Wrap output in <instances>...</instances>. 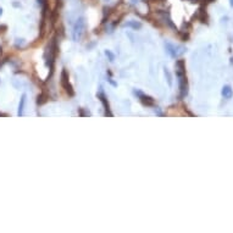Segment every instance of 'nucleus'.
Wrapping results in <instances>:
<instances>
[{
    "label": "nucleus",
    "instance_id": "1",
    "mask_svg": "<svg viewBox=\"0 0 233 233\" xmlns=\"http://www.w3.org/2000/svg\"><path fill=\"white\" fill-rule=\"evenodd\" d=\"M84 29H85V21H84L83 17H79L75 23L73 31H72V38H73V40L78 42L84 33Z\"/></svg>",
    "mask_w": 233,
    "mask_h": 233
},
{
    "label": "nucleus",
    "instance_id": "2",
    "mask_svg": "<svg viewBox=\"0 0 233 233\" xmlns=\"http://www.w3.org/2000/svg\"><path fill=\"white\" fill-rule=\"evenodd\" d=\"M60 82H61L62 88L65 89V92H66L68 95H70V97H73V95H75V90H73V88H72L70 81H68V73H67L66 70H62V71H61Z\"/></svg>",
    "mask_w": 233,
    "mask_h": 233
},
{
    "label": "nucleus",
    "instance_id": "3",
    "mask_svg": "<svg viewBox=\"0 0 233 233\" xmlns=\"http://www.w3.org/2000/svg\"><path fill=\"white\" fill-rule=\"evenodd\" d=\"M134 94L138 95L140 103L143 104V105H145V106H154V105H155V100L152 97H149V95L143 94L142 92H139V90H134Z\"/></svg>",
    "mask_w": 233,
    "mask_h": 233
},
{
    "label": "nucleus",
    "instance_id": "4",
    "mask_svg": "<svg viewBox=\"0 0 233 233\" xmlns=\"http://www.w3.org/2000/svg\"><path fill=\"white\" fill-rule=\"evenodd\" d=\"M166 51L170 54L172 57H177L180 54H183L184 53V48H180V47H176L171 43H166Z\"/></svg>",
    "mask_w": 233,
    "mask_h": 233
},
{
    "label": "nucleus",
    "instance_id": "5",
    "mask_svg": "<svg viewBox=\"0 0 233 233\" xmlns=\"http://www.w3.org/2000/svg\"><path fill=\"white\" fill-rule=\"evenodd\" d=\"M178 78H180V98L183 99L188 94V82L186 76H181Z\"/></svg>",
    "mask_w": 233,
    "mask_h": 233
},
{
    "label": "nucleus",
    "instance_id": "6",
    "mask_svg": "<svg viewBox=\"0 0 233 233\" xmlns=\"http://www.w3.org/2000/svg\"><path fill=\"white\" fill-rule=\"evenodd\" d=\"M98 98H99L100 101H101L103 106H104V109H105V115L112 117V112L110 111V105H109V101H107L106 97H105V94H104V93H98Z\"/></svg>",
    "mask_w": 233,
    "mask_h": 233
},
{
    "label": "nucleus",
    "instance_id": "7",
    "mask_svg": "<svg viewBox=\"0 0 233 233\" xmlns=\"http://www.w3.org/2000/svg\"><path fill=\"white\" fill-rule=\"evenodd\" d=\"M176 73L178 77L186 76V62L184 60H177L176 61Z\"/></svg>",
    "mask_w": 233,
    "mask_h": 233
},
{
    "label": "nucleus",
    "instance_id": "8",
    "mask_svg": "<svg viewBox=\"0 0 233 233\" xmlns=\"http://www.w3.org/2000/svg\"><path fill=\"white\" fill-rule=\"evenodd\" d=\"M196 17H198V20L200 22H203V23H205V22L208 21V15H206V9H205V6H202L198 10V13H196Z\"/></svg>",
    "mask_w": 233,
    "mask_h": 233
},
{
    "label": "nucleus",
    "instance_id": "9",
    "mask_svg": "<svg viewBox=\"0 0 233 233\" xmlns=\"http://www.w3.org/2000/svg\"><path fill=\"white\" fill-rule=\"evenodd\" d=\"M26 99H27V95L23 94L20 99V104H19V112H17V115L19 116H22L23 115V110H25V105H26Z\"/></svg>",
    "mask_w": 233,
    "mask_h": 233
},
{
    "label": "nucleus",
    "instance_id": "10",
    "mask_svg": "<svg viewBox=\"0 0 233 233\" xmlns=\"http://www.w3.org/2000/svg\"><path fill=\"white\" fill-rule=\"evenodd\" d=\"M232 95H233V90L230 85H225L222 88V97L225 98V99H231L232 98Z\"/></svg>",
    "mask_w": 233,
    "mask_h": 233
},
{
    "label": "nucleus",
    "instance_id": "11",
    "mask_svg": "<svg viewBox=\"0 0 233 233\" xmlns=\"http://www.w3.org/2000/svg\"><path fill=\"white\" fill-rule=\"evenodd\" d=\"M123 26L130 27V28H133V29H140L142 28V23L138 22V21H128V22H126Z\"/></svg>",
    "mask_w": 233,
    "mask_h": 233
},
{
    "label": "nucleus",
    "instance_id": "12",
    "mask_svg": "<svg viewBox=\"0 0 233 233\" xmlns=\"http://www.w3.org/2000/svg\"><path fill=\"white\" fill-rule=\"evenodd\" d=\"M48 97H47V95H45L44 93H42V94H40V95H38V100H37V104L38 105H42V104H44L45 101H47V99Z\"/></svg>",
    "mask_w": 233,
    "mask_h": 233
},
{
    "label": "nucleus",
    "instance_id": "13",
    "mask_svg": "<svg viewBox=\"0 0 233 233\" xmlns=\"http://www.w3.org/2000/svg\"><path fill=\"white\" fill-rule=\"evenodd\" d=\"M165 76H166V78H167V83H168V85H172V76H171L170 71H168L167 68H165Z\"/></svg>",
    "mask_w": 233,
    "mask_h": 233
},
{
    "label": "nucleus",
    "instance_id": "14",
    "mask_svg": "<svg viewBox=\"0 0 233 233\" xmlns=\"http://www.w3.org/2000/svg\"><path fill=\"white\" fill-rule=\"evenodd\" d=\"M105 55H106V56L109 57V60H110V61H113V60H115V55H113V54L110 51V50H105Z\"/></svg>",
    "mask_w": 233,
    "mask_h": 233
},
{
    "label": "nucleus",
    "instance_id": "15",
    "mask_svg": "<svg viewBox=\"0 0 233 233\" xmlns=\"http://www.w3.org/2000/svg\"><path fill=\"white\" fill-rule=\"evenodd\" d=\"M212 1H215V0H205V3H212Z\"/></svg>",
    "mask_w": 233,
    "mask_h": 233
},
{
    "label": "nucleus",
    "instance_id": "16",
    "mask_svg": "<svg viewBox=\"0 0 233 233\" xmlns=\"http://www.w3.org/2000/svg\"><path fill=\"white\" fill-rule=\"evenodd\" d=\"M230 5L233 7V0H230Z\"/></svg>",
    "mask_w": 233,
    "mask_h": 233
},
{
    "label": "nucleus",
    "instance_id": "17",
    "mask_svg": "<svg viewBox=\"0 0 233 233\" xmlns=\"http://www.w3.org/2000/svg\"><path fill=\"white\" fill-rule=\"evenodd\" d=\"M1 15H3V9L0 7V16H1Z\"/></svg>",
    "mask_w": 233,
    "mask_h": 233
},
{
    "label": "nucleus",
    "instance_id": "18",
    "mask_svg": "<svg viewBox=\"0 0 233 233\" xmlns=\"http://www.w3.org/2000/svg\"><path fill=\"white\" fill-rule=\"evenodd\" d=\"M131 1H132V3H133V4H136L137 1H138V0H131Z\"/></svg>",
    "mask_w": 233,
    "mask_h": 233
},
{
    "label": "nucleus",
    "instance_id": "19",
    "mask_svg": "<svg viewBox=\"0 0 233 233\" xmlns=\"http://www.w3.org/2000/svg\"><path fill=\"white\" fill-rule=\"evenodd\" d=\"M231 63H232V65H233V56L231 57Z\"/></svg>",
    "mask_w": 233,
    "mask_h": 233
}]
</instances>
